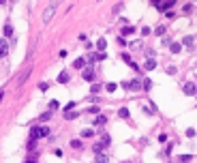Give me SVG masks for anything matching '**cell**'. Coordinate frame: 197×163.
Returning a JSON list of instances; mask_svg holds the SVG:
<instances>
[{
  "instance_id": "obj_1",
  "label": "cell",
  "mask_w": 197,
  "mask_h": 163,
  "mask_svg": "<svg viewBox=\"0 0 197 163\" xmlns=\"http://www.w3.org/2000/svg\"><path fill=\"white\" fill-rule=\"evenodd\" d=\"M122 88H124V90H142V88H144V82H139V80L122 82Z\"/></svg>"
},
{
  "instance_id": "obj_2",
  "label": "cell",
  "mask_w": 197,
  "mask_h": 163,
  "mask_svg": "<svg viewBox=\"0 0 197 163\" xmlns=\"http://www.w3.org/2000/svg\"><path fill=\"white\" fill-rule=\"evenodd\" d=\"M182 92H184V94H189V97H195V94H197V86L193 84V82H184Z\"/></svg>"
},
{
  "instance_id": "obj_3",
  "label": "cell",
  "mask_w": 197,
  "mask_h": 163,
  "mask_svg": "<svg viewBox=\"0 0 197 163\" xmlns=\"http://www.w3.org/2000/svg\"><path fill=\"white\" fill-rule=\"evenodd\" d=\"M56 6H58L56 2H54V4H49V9H47V11H45V13H43V22H45V24H47L49 19H51V15H54V11H56Z\"/></svg>"
},
{
  "instance_id": "obj_4",
  "label": "cell",
  "mask_w": 197,
  "mask_h": 163,
  "mask_svg": "<svg viewBox=\"0 0 197 163\" xmlns=\"http://www.w3.org/2000/svg\"><path fill=\"white\" fill-rule=\"evenodd\" d=\"M82 77H84V80H88V82H92V80H94V69H92V67H88V69H84V73H82Z\"/></svg>"
},
{
  "instance_id": "obj_5",
  "label": "cell",
  "mask_w": 197,
  "mask_h": 163,
  "mask_svg": "<svg viewBox=\"0 0 197 163\" xmlns=\"http://www.w3.org/2000/svg\"><path fill=\"white\" fill-rule=\"evenodd\" d=\"M39 137H41V127H32V129H30V140L37 142Z\"/></svg>"
},
{
  "instance_id": "obj_6",
  "label": "cell",
  "mask_w": 197,
  "mask_h": 163,
  "mask_svg": "<svg viewBox=\"0 0 197 163\" xmlns=\"http://www.w3.org/2000/svg\"><path fill=\"white\" fill-rule=\"evenodd\" d=\"M6 54H9V43H6L4 39H0V58L6 56Z\"/></svg>"
},
{
  "instance_id": "obj_7",
  "label": "cell",
  "mask_w": 197,
  "mask_h": 163,
  "mask_svg": "<svg viewBox=\"0 0 197 163\" xmlns=\"http://www.w3.org/2000/svg\"><path fill=\"white\" fill-rule=\"evenodd\" d=\"M144 69H146V71H152V69H156V62H154V58H148L146 65H144Z\"/></svg>"
},
{
  "instance_id": "obj_8",
  "label": "cell",
  "mask_w": 197,
  "mask_h": 163,
  "mask_svg": "<svg viewBox=\"0 0 197 163\" xmlns=\"http://www.w3.org/2000/svg\"><path fill=\"white\" fill-rule=\"evenodd\" d=\"M133 32H135V28H133V26H124V28H122V39H124V37H131Z\"/></svg>"
},
{
  "instance_id": "obj_9",
  "label": "cell",
  "mask_w": 197,
  "mask_h": 163,
  "mask_svg": "<svg viewBox=\"0 0 197 163\" xmlns=\"http://www.w3.org/2000/svg\"><path fill=\"white\" fill-rule=\"evenodd\" d=\"M94 159H97V163H109V157H107L105 153H101V155H94Z\"/></svg>"
},
{
  "instance_id": "obj_10",
  "label": "cell",
  "mask_w": 197,
  "mask_h": 163,
  "mask_svg": "<svg viewBox=\"0 0 197 163\" xmlns=\"http://www.w3.org/2000/svg\"><path fill=\"white\" fill-rule=\"evenodd\" d=\"M169 49H171L174 54H180V52H182V45H180V43H171V45H169Z\"/></svg>"
},
{
  "instance_id": "obj_11",
  "label": "cell",
  "mask_w": 197,
  "mask_h": 163,
  "mask_svg": "<svg viewBox=\"0 0 197 163\" xmlns=\"http://www.w3.org/2000/svg\"><path fill=\"white\" fill-rule=\"evenodd\" d=\"M101 144H103V146H109V144H111V137H109L107 133H103V137H101Z\"/></svg>"
},
{
  "instance_id": "obj_12",
  "label": "cell",
  "mask_w": 197,
  "mask_h": 163,
  "mask_svg": "<svg viewBox=\"0 0 197 163\" xmlns=\"http://www.w3.org/2000/svg\"><path fill=\"white\" fill-rule=\"evenodd\" d=\"M105 122H107V116H103V114H98L94 118V124H105Z\"/></svg>"
},
{
  "instance_id": "obj_13",
  "label": "cell",
  "mask_w": 197,
  "mask_h": 163,
  "mask_svg": "<svg viewBox=\"0 0 197 163\" xmlns=\"http://www.w3.org/2000/svg\"><path fill=\"white\" fill-rule=\"evenodd\" d=\"M84 65H86V60H84V58H77V60L73 62V67H75V69H82Z\"/></svg>"
},
{
  "instance_id": "obj_14",
  "label": "cell",
  "mask_w": 197,
  "mask_h": 163,
  "mask_svg": "<svg viewBox=\"0 0 197 163\" xmlns=\"http://www.w3.org/2000/svg\"><path fill=\"white\" fill-rule=\"evenodd\" d=\"M118 116H120V118H129V110H127V107H120V110H118Z\"/></svg>"
},
{
  "instance_id": "obj_15",
  "label": "cell",
  "mask_w": 197,
  "mask_h": 163,
  "mask_svg": "<svg viewBox=\"0 0 197 163\" xmlns=\"http://www.w3.org/2000/svg\"><path fill=\"white\" fill-rule=\"evenodd\" d=\"M82 146H84V144H82L79 140H71V148H75V150L79 148V150H82Z\"/></svg>"
},
{
  "instance_id": "obj_16",
  "label": "cell",
  "mask_w": 197,
  "mask_h": 163,
  "mask_svg": "<svg viewBox=\"0 0 197 163\" xmlns=\"http://www.w3.org/2000/svg\"><path fill=\"white\" fill-rule=\"evenodd\" d=\"M105 47H107V41H105V39H98V41H97V49H101V52H103Z\"/></svg>"
},
{
  "instance_id": "obj_17",
  "label": "cell",
  "mask_w": 197,
  "mask_h": 163,
  "mask_svg": "<svg viewBox=\"0 0 197 163\" xmlns=\"http://www.w3.org/2000/svg\"><path fill=\"white\" fill-rule=\"evenodd\" d=\"M11 35H13V26L6 24V26H4V37H11Z\"/></svg>"
},
{
  "instance_id": "obj_18",
  "label": "cell",
  "mask_w": 197,
  "mask_h": 163,
  "mask_svg": "<svg viewBox=\"0 0 197 163\" xmlns=\"http://www.w3.org/2000/svg\"><path fill=\"white\" fill-rule=\"evenodd\" d=\"M92 135H94L92 129H84V131H82V137H92Z\"/></svg>"
},
{
  "instance_id": "obj_19",
  "label": "cell",
  "mask_w": 197,
  "mask_h": 163,
  "mask_svg": "<svg viewBox=\"0 0 197 163\" xmlns=\"http://www.w3.org/2000/svg\"><path fill=\"white\" fill-rule=\"evenodd\" d=\"M182 43H184L187 47H193V37H184V39H182Z\"/></svg>"
},
{
  "instance_id": "obj_20",
  "label": "cell",
  "mask_w": 197,
  "mask_h": 163,
  "mask_svg": "<svg viewBox=\"0 0 197 163\" xmlns=\"http://www.w3.org/2000/svg\"><path fill=\"white\" fill-rule=\"evenodd\" d=\"M58 82H60V84L69 82V73H60V75H58Z\"/></svg>"
},
{
  "instance_id": "obj_21",
  "label": "cell",
  "mask_w": 197,
  "mask_h": 163,
  "mask_svg": "<svg viewBox=\"0 0 197 163\" xmlns=\"http://www.w3.org/2000/svg\"><path fill=\"white\" fill-rule=\"evenodd\" d=\"M73 107H75V101H69V103H66V107H64V114H69Z\"/></svg>"
},
{
  "instance_id": "obj_22",
  "label": "cell",
  "mask_w": 197,
  "mask_h": 163,
  "mask_svg": "<svg viewBox=\"0 0 197 163\" xmlns=\"http://www.w3.org/2000/svg\"><path fill=\"white\" fill-rule=\"evenodd\" d=\"M49 118H51V112H45V114H41V116H39V120H49Z\"/></svg>"
},
{
  "instance_id": "obj_23",
  "label": "cell",
  "mask_w": 197,
  "mask_h": 163,
  "mask_svg": "<svg viewBox=\"0 0 197 163\" xmlns=\"http://www.w3.org/2000/svg\"><path fill=\"white\" fill-rule=\"evenodd\" d=\"M101 88H103V86H101V84H92V86H90V90H92V92H94V94H97L98 90H101Z\"/></svg>"
},
{
  "instance_id": "obj_24",
  "label": "cell",
  "mask_w": 197,
  "mask_h": 163,
  "mask_svg": "<svg viewBox=\"0 0 197 163\" xmlns=\"http://www.w3.org/2000/svg\"><path fill=\"white\" fill-rule=\"evenodd\" d=\"M105 88H107V92H114V90H116V88H118V84H107V86H105Z\"/></svg>"
},
{
  "instance_id": "obj_25",
  "label": "cell",
  "mask_w": 197,
  "mask_h": 163,
  "mask_svg": "<svg viewBox=\"0 0 197 163\" xmlns=\"http://www.w3.org/2000/svg\"><path fill=\"white\" fill-rule=\"evenodd\" d=\"M152 88V80H144V90H150Z\"/></svg>"
},
{
  "instance_id": "obj_26",
  "label": "cell",
  "mask_w": 197,
  "mask_h": 163,
  "mask_svg": "<svg viewBox=\"0 0 197 163\" xmlns=\"http://www.w3.org/2000/svg\"><path fill=\"white\" fill-rule=\"evenodd\" d=\"M178 161H180V163H187V161H191V155H182V157L178 159Z\"/></svg>"
},
{
  "instance_id": "obj_27",
  "label": "cell",
  "mask_w": 197,
  "mask_h": 163,
  "mask_svg": "<svg viewBox=\"0 0 197 163\" xmlns=\"http://www.w3.org/2000/svg\"><path fill=\"white\" fill-rule=\"evenodd\" d=\"M131 47H133V49H139V47H142V41H133Z\"/></svg>"
},
{
  "instance_id": "obj_28",
  "label": "cell",
  "mask_w": 197,
  "mask_h": 163,
  "mask_svg": "<svg viewBox=\"0 0 197 163\" xmlns=\"http://www.w3.org/2000/svg\"><path fill=\"white\" fill-rule=\"evenodd\" d=\"M49 107H51V110H58V107H60V103H58V101H56V99H54V101H51V103H49Z\"/></svg>"
},
{
  "instance_id": "obj_29",
  "label": "cell",
  "mask_w": 197,
  "mask_h": 163,
  "mask_svg": "<svg viewBox=\"0 0 197 163\" xmlns=\"http://www.w3.org/2000/svg\"><path fill=\"white\" fill-rule=\"evenodd\" d=\"M45 135H49V129L47 127H41V137H45Z\"/></svg>"
},
{
  "instance_id": "obj_30",
  "label": "cell",
  "mask_w": 197,
  "mask_h": 163,
  "mask_svg": "<svg viewBox=\"0 0 197 163\" xmlns=\"http://www.w3.org/2000/svg\"><path fill=\"white\" fill-rule=\"evenodd\" d=\"M150 32H152V30H150V28H148V26H144V28H142V35H144V37H148V35H150Z\"/></svg>"
},
{
  "instance_id": "obj_31",
  "label": "cell",
  "mask_w": 197,
  "mask_h": 163,
  "mask_svg": "<svg viewBox=\"0 0 197 163\" xmlns=\"http://www.w3.org/2000/svg\"><path fill=\"white\" fill-rule=\"evenodd\" d=\"M156 35H161V37H163V35H165V26H159V28H156Z\"/></svg>"
},
{
  "instance_id": "obj_32",
  "label": "cell",
  "mask_w": 197,
  "mask_h": 163,
  "mask_svg": "<svg viewBox=\"0 0 197 163\" xmlns=\"http://www.w3.org/2000/svg\"><path fill=\"white\" fill-rule=\"evenodd\" d=\"M66 116V120H73V118H77V114H73V112H69V114H64Z\"/></svg>"
},
{
  "instance_id": "obj_33",
  "label": "cell",
  "mask_w": 197,
  "mask_h": 163,
  "mask_svg": "<svg viewBox=\"0 0 197 163\" xmlns=\"http://www.w3.org/2000/svg\"><path fill=\"white\" fill-rule=\"evenodd\" d=\"M187 137H195V129H187Z\"/></svg>"
},
{
  "instance_id": "obj_34",
  "label": "cell",
  "mask_w": 197,
  "mask_h": 163,
  "mask_svg": "<svg viewBox=\"0 0 197 163\" xmlns=\"http://www.w3.org/2000/svg\"><path fill=\"white\" fill-rule=\"evenodd\" d=\"M39 88H41V90H47L49 84H47V82H41V84H39Z\"/></svg>"
},
{
  "instance_id": "obj_35",
  "label": "cell",
  "mask_w": 197,
  "mask_h": 163,
  "mask_svg": "<svg viewBox=\"0 0 197 163\" xmlns=\"http://www.w3.org/2000/svg\"><path fill=\"white\" fill-rule=\"evenodd\" d=\"M88 112H90V114H98V105H92V107H90Z\"/></svg>"
},
{
  "instance_id": "obj_36",
  "label": "cell",
  "mask_w": 197,
  "mask_h": 163,
  "mask_svg": "<svg viewBox=\"0 0 197 163\" xmlns=\"http://www.w3.org/2000/svg\"><path fill=\"white\" fill-rule=\"evenodd\" d=\"M146 56L148 58H154V49H146Z\"/></svg>"
},
{
  "instance_id": "obj_37",
  "label": "cell",
  "mask_w": 197,
  "mask_h": 163,
  "mask_svg": "<svg viewBox=\"0 0 197 163\" xmlns=\"http://www.w3.org/2000/svg\"><path fill=\"white\" fill-rule=\"evenodd\" d=\"M2 97H4V90H0V101H2Z\"/></svg>"
}]
</instances>
